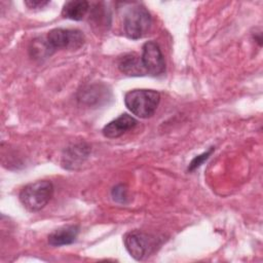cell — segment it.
Returning <instances> with one entry per match:
<instances>
[{"instance_id":"1","label":"cell","mask_w":263,"mask_h":263,"mask_svg":"<svg viewBox=\"0 0 263 263\" xmlns=\"http://www.w3.org/2000/svg\"><path fill=\"white\" fill-rule=\"evenodd\" d=\"M160 102V95L153 89H133L125 93L124 104L126 108L140 118L151 117Z\"/></svg>"},{"instance_id":"2","label":"cell","mask_w":263,"mask_h":263,"mask_svg":"<svg viewBox=\"0 0 263 263\" xmlns=\"http://www.w3.org/2000/svg\"><path fill=\"white\" fill-rule=\"evenodd\" d=\"M52 194V183L48 180H39L26 185L21 190L18 198L28 211L37 212L48 203Z\"/></svg>"},{"instance_id":"3","label":"cell","mask_w":263,"mask_h":263,"mask_svg":"<svg viewBox=\"0 0 263 263\" xmlns=\"http://www.w3.org/2000/svg\"><path fill=\"white\" fill-rule=\"evenodd\" d=\"M152 17L148 9L140 4L127 8L123 14V31L129 39H140L150 30Z\"/></svg>"},{"instance_id":"4","label":"cell","mask_w":263,"mask_h":263,"mask_svg":"<svg viewBox=\"0 0 263 263\" xmlns=\"http://www.w3.org/2000/svg\"><path fill=\"white\" fill-rule=\"evenodd\" d=\"M45 39L52 53L57 49H78L84 44L85 41L84 35L81 31L63 28L50 30Z\"/></svg>"},{"instance_id":"5","label":"cell","mask_w":263,"mask_h":263,"mask_svg":"<svg viewBox=\"0 0 263 263\" xmlns=\"http://www.w3.org/2000/svg\"><path fill=\"white\" fill-rule=\"evenodd\" d=\"M123 242L129 255L138 261L149 256L156 246L155 238L140 230H133L124 235Z\"/></svg>"},{"instance_id":"6","label":"cell","mask_w":263,"mask_h":263,"mask_svg":"<svg viewBox=\"0 0 263 263\" xmlns=\"http://www.w3.org/2000/svg\"><path fill=\"white\" fill-rule=\"evenodd\" d=\"M141 61L147 74L158 76L165 71V62L159 45L151 40L144 43L142 47Z\"/></svg>"},{"instance_id":"7","label":"cell","mask_w":263,"mask_h":263,"mask_svg":"<svg viewBox=\"0 0 263 263\" xmlns=\"http://www.w3.org/2000/svg\"><path fill=\"white\" fill-rule=\"evenodd\" d=\"M90 148L85 143L74 144L64 150L62 156V164L65 168L75 170L81 165L88 157Z\"/></svg>"},{"instance_id":"8","label":"cell","mask_w":263,"mask_h":263,"mask_svg":"<svg viewBox=\"0 0 263 263\" xmlns=\"http://www.w3.org/2000/svg\"><path fill=\"white\" fill-rule=\"evenodd\" d=\"M137 120L128 115L127 113H123L119 115L114 120L110 121L103 127V135L109 139H116L121 137L123 134L133 129L137 125Z\"/></svg>"},{"instance_id":"9","label":"cell","mask_w":263,"mask_h":263,"mask_svg":"<svg viewBox=\"0 0 263 263\" xmlns=\"http://www.w3.org/2000/svg\"><path fill=\"white\" fill-rule=\"evenodd\" d=\"M79 233V226L66 225L53 230L48 235V243L52 247H62L73 243Z\"/></svg>"},{"instance_id":"10","label":"cell","mask_w":263,"mask_h":263,"mask_svg":"<svg viewBox=\"0 0 263 263\" xmlns=\"http://www.w3.org/2000/svg\"><path fill=\"white\" fill-rule=\"evenodd\" d=\"M117 66L120 72L127 76H143L147 74L141 58L135 52L125 53L120 57L117 61Z\"/></svg>"},{"instance_id":"11","label":"cell","mask_w":263,"mask_h":263,"mask_svg":"<svg viewBox=\"0 0 263 263\" xmlns=\"http://www.w3.org/2000/svg\"><path fill=\"white\" fill-rule=\"evenodd\" d=\"M89 3L85 0L67 1L62 8V15L72 21H81L87 13Z\"/></svg>"},{"instance_id":"12","label":"cell","mask_w":263,"mask_h":263,"mask_svg":"<svg viewBox=\"0 0 263 263\" xmlns=\"http://www.w3.org/2000/svg\"><path fill=\"white\" fill-rule=\"evenodd\" d=\"M106 96L108 97L106 88L102 89L100 85H90L81 91V96L78 100L88 105H92L95 103L100 104L102 100H105L103 98H106Z\"/></svg>"},{"instance_id":"13","label":"cell","mask_w":263,"mask_h":263,"mask_svg":"<svg viewBox=\"0 0 263 263\" xmlns=\"http://www.w3.org/2000/svg\"><path fill=\"white\" fill-rule=\"evenodd\" d=\"M30 52L31 55L35 59H42L47 58L52 54L46 39H36L31 43L30 46Z\"/></svg>"},{"instance_id":"14","label":"cell","mask_w":263,"mask_h":263,"mask_svg":"<svg viewBox=\"0 0 263 263\" xmlns=\"http://www.w3.org/2000/svg\"><path fill=\"white\" fill-rule=\"evenodd\" d=\"M214 150H215V148H214V147H211L208 151H205V152H203V153H201V154L195 156V157L191 160V162L189 163L188 171H189V172H192V171L196 170L197 167H199V166L210 157V155L213 153Z\"/></svg>"},{"instance_id":"15","label":"cell","mask_w":263,"mask_h":263,"mask_svg":"<svg viewBox=\"0 0 263 263\" xmlns=\"http://www.w3.org/2000/svg\"><path fill=\"white\" fill-rule=\"evenodd\" d=\"M112 197L115 201L117 202H121L124 203L126 201L127 198V192H126V188L125 186H123L122 184H118L116 185L113 189H112Z\"/></svg>"},{"instance_id":"16","label":"cell","mask_w":263,"mask_h":263,"mask_svg":"<svg viewBox=\"0 0 263 263\" xmlns=\"http://www.w3.org/2000/svg\"><path fill=\"white\" fill-rule=\"evenodd\" d=\"M25 4L31 8V9H37V8H42L45 5L49 4V1H36V0H31V1H26Z\"/></svg>"}]
</instances>
